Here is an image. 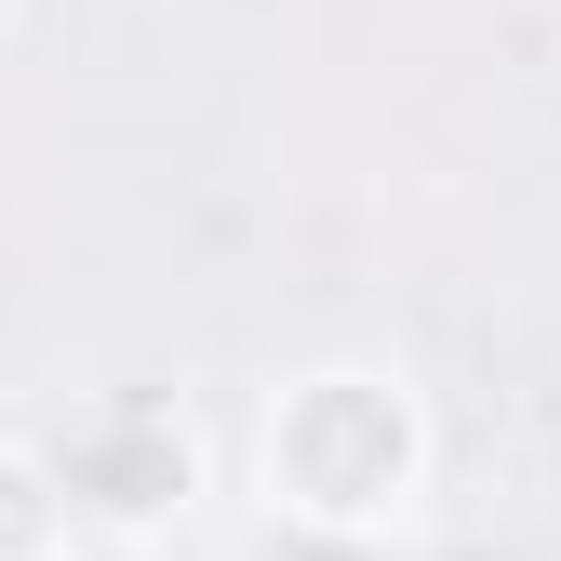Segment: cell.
Returning <instances> with one entry per match:
<instances>
[{"label": "cell", "mask_w": 561, "mask_h": 561, "mask_svg": "<svg viewBox=\"0 0 561 561\" xmlns=\"http://www.w3.org/2000/svg\"><path fill=\"white\" fill-rule=\"evenodd\" d=\"M54 455V495H67V535L107 548V561H148L201 522L215 495V442H201V414L174 388H81L41 428Z\"/></svg>", "instance_id": "7a4b0ae2"}, {"label": "cell", "mask_w": 561, "mask_h": 561, "mask_svg": "<svg viewBox=\"0 0 561 561\" xmlns=\"http://www.w3.org/2000/svg\"><path fill=\"white\" fill-rule=\"evenodd\" d=\"M428 468L442 428L401 362H295L254 414V508L295 535H414Z\"/></svg>", "instance_id": "6da1fadb"}, {"label": "cell", "mask_w": 561, "mask_h": 561, "mask_svg": "<svg viewBox=\"0 0 561 561\" xmlns=\"http://www.w3.org/2000/svg\"><path fill=\"white\" fill-rule=\"evenodd\" d=\"M67 561H94V548H67Z\"/></svg>", "instance_id": "8992f818"}, {"label": "cell", "mask_w": 561, "mask_h": 561, "mask_svg": "<svg viewBox=\"0 0 561 561\" xmlns=\"http://www.w3.org/2000/svg\"><path fill=\"white\" fill-rule=\"evenodd\" d=\"M254 561H414V535H295V522H267Z\"/></svg>", "instance_id": "277c9868"}, {"label": "cell", "mask_w": 561, "mask_h": 561, "mask_svg": "<svg viewBox=\"0 0 561 561\" xmlns=\"http://www.w3.org/2000/svg\"><path fill=\"white\" fill-rule=\"evenodd\" d=\"M67 495H54V455L27 428H0V561H67Z\"/></svg>", "instance_id": "3957f363"}, {"label": "cell", "mask_w": 561, "mask_h": 561, "mask_svg": "<svg viewBox=\"0 0 561 561\" xmlns=\"http://www.w3.org/2000/svg\"><path fill=\"white\" fill-rule=\"evenodd\" d=\"M14 27H27V0H0V54H14Z\"/></svg>", "instance_id": "5b68a950"}]
</instances>
